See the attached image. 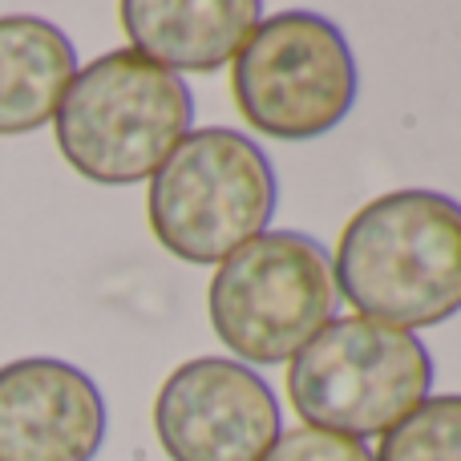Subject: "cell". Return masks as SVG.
<instances>
[{"instance_id": "cell-12", "label": "cell", "mask_w": 461, "mask_h": 461, "mask_svg": "<svg viewBox=\"0 0 461 461\" xmlns=\"http://www.w3.org/2000/svg\"><path fill=\"white\" fill-rule=\"evenodd\" d=\"M259 461H373V454H368L365 441H352V438H340V433L303 425V429L279 433L276 446Z\"/></svg>"}, {"instance_id": "cell-1", "label": "cell", "mask_w": 461, "mask_h": 461, "mask_svg": "<svg viewBox=\"0 0 461 461\" xmlns=\"http://www.w3.org/2000/svg\"><path fill=\"white\" fill-rule=\"evenodd\" d=\"M336 295L365 320L417 332L461 312V203L393 191L348 219L332 259Z\"/></svg>"}, {"instance_id": "cell-10", "label": "cell", "mask_w": 461, "mask_h": 461, "mask_svg": "<svg viewBox=\"0 0 461 461\" xmlns=\"http://www.w3.org/2000/svg\"><path fill=\"white\" fill-rule=\"evenodd\" d=\"M77 49L41 16H0V138L32 134L57 118Z\"/></svg>"}, {"instance_id": "cell-11", "label": "cell", "mask_w": 461, "mask_h": 461, "mask_svg": "<svg viewBox=\"0 0 461 461\" xmlns=\"http://www.w3.org/2000/svg\"><path fill=\"white\" fill-rule=\"evenodd\" d=\"M373 461H461V393L425 397L384 433Z\"/></svg>"}, {"instance_id": "cell-9", "label": "cell", "mask_w": 461, "mask_h": 461, "mask_svg": "<svg viewBox=\"0 0 461 461\" xmlns=\"http://www.w3.org/2000/svg\"><path fill=\"white\" fill-rule=\"evenodd\" d=\"M263 8L255 0H126L122 29L130 49L170 73H211L235 61V53L259 29Z\"/></svg>"}, {"instance_id": "cell-2", "label": "cell", "mask_w": 461, "mask_h": 461, "mask_svg": "<svg viewBox=\"0 0 461 461\" xmlns=\"http://www.w3.org/2000/svg\"><path fill=\"white\" fill-rule=\"evenodd\" d=\"M194 97L178 73L134 49L89 61L57 105V146L81 178L97 186H134L158 175L191 134Z\"/></svg>"}, {"instance_id": "cell-5", "label": "cell", "mask_w": 461, "mask_h": 461, "mask_svg": "<svg viewBox=\"0 0 461 461\" xmlns=\"http://www.w3.org/2000/svg\"><path fill=\"white\" fill-rule=\"evenodd\" d=\"M332 259L312 235L263 230L219 263L207 292L215 336L239 365H284L336 316Z\"/></svg>"}, {"instance_id": "cell-4", "label": "cell", "mask_w": 461, "mask_h": 461, "mask_svg": "<svg viewBox=\"0 0 461 461\" xmlns=\"http://www.w3.org/2000/svg\"><path fill=\"white\" fill-rule=\"evenodd\" d=\"M433 389V357L413 332L365 316L332 320L287 368L292 409L340 438H384Z\"/></svg>"}, {"instance_id": "cell-7", "label": "cell", "mask_w": 461, "mask_h": 461, "mask_svg": "<svg viewBox=\"0 0 461 461\" xmlns=\"http://www.w3.org/2000/svg\"><path fill=\"white\" fill-rule=\"evenodd\" d=\"M154 429L170 461H259L284 421L276 393L255 368L199 357L167 376L154 401Z\"/></svg>"}, {"instance_id": "cell-6", "label": "cell", "mask_w": 461, "mask_h": 461, "mask_svg": "<svg viewBox=\"0 0 461 461\" xmlns=\"http://www.w3.org/2000/svg\"><path fill=\"white\" fill-rule=\"evenodd\" d=\"M230 65V89L247 126L279 142L328 134L357 105L348 37L308 8H284L259 21Z\"/></svg>"}, {"instance_id": "cell-8", "label": "cell", "mask_w": 461, "mask_h": 461, "mask_svg": "<svg viewBox=\"0 0 461 461\" xmlns=\"http://www.w3.org/2000/svg\"><path fill=\"white\" fill-rule=\"evenodd\" d=\"M105 441V397L94 376L57 357L0 368V461H94Z\"/></svg>"}, {"instance_id": "cell-3", "label": "cell", "mask_w": 461, "mask_h": 461, "mask_svg": "<svg viewBox=\"0 0 461 461\" xmlns=\"http://www.w3.org/2000/svg\"><path fill=\"white\" fill-rule=\"evenodd\" d=\"M279 207L271 158L227 126L191 130L150 178V230L175 259L223 263L267 230Z\"/></svg>"}]
</instances>
